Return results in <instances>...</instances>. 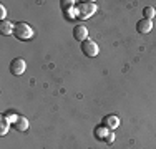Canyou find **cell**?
Listing matches in <instances>:
<instances>
[{
	"label": "cell",
	"mask_w": 156,
	"mask_h": 149,
	"mask_svg": "<svg viewBox=\"0 0 156 149\" xmlns=\"http://www.w3.org/2000/svg\"><path fill=\"white\" fill-rule=\"evenodd\" d=\"M95 12H96L95 2H78L75 5V15L80 20H87V18L93 17Z\"/></svg>",
	"instance_id": "6da1fadb"
},
{
	"label": "cell",
	"mask_w": 156,
	"mask_h": 149,
	"mask_svg": "<svg viewBox=\"0 0 156 149\" xmlns=\"http://www.w3.org/2000/svg\"><path fill=\"white\" fill-rule=\"evenodd\" d=\"M13 35H15V38L20 40V42H27V40H30L33 36V30H32V27L28 23H25V22H18V23H15Z\"/></svg>",
	"instance_id": "7a4b0ae2"
},
{
	"label": "cell",
	"mask_w": 156,
	"mask_h": 149,
	"mask_svg": "<svg viewBox=\"0 0 156 149\" xmlns=\"http://www.w3.org/2000/svg\"><path fill=\"white\" fill-rule=\"evenodd\" d=\"M27 70V63H25L23 58H13L10 61V73L15 74V76H20V74L25 73Z\"/></svg>",
	"instance_id": "3957f363"
},
{
	"label": "cell",
	"mask_w": 156,
	"mask_h": 149,
	"mask_svg": "<svg viewBox=\"0 0 156 149\" xmlns=\"http://www.w3.org/2000/svg\"><path fill=\"white\" fill-rule=\"evenodd\" d=\"M98 51H100V48H98V45H96L93 40H87V42L81 43V53H83L85 57L93 58V57L98 55Z\"/></svg>",
	"instance_id": "277c9868"
},
{
	"label": "cell",
	"mask_w": 156,
	"mask_h": 149,
	"mask_svg": "<svg viewBox=\"0 0 156 149\" xmlns=\"http://www.w3.org/2000/svg\"><path fill=\"white\" fill-rule=\"evenodd\" d=\"M73 38L76 40V42H87L88 40V30L87 27H83V25H76L75 28H73Z\"/></svg>",
	"instance_id": "5b68a950"
},
{
	"label": "cell",
	"mask_w": 156,
	"mask_h": 149,
	"mask_svg": "<svg viewBox=\"0 0 156 149\" xmlns=\"http://www.w3.org/2000/svg\"><path fill=\"white\" fill-rule=\"evenodd\" d=\"M12 128L17 129L18 133H23L28 129V119L23 116H15V119L12 121Z\"/></svg>",
	"instance_id": "8992f818"
},
{
	"label": "cell",
	"mask_w": 156,
	"mask_h": 149,
	"mask_svg": "<svg viewBox=\"0 0 156 149\" xmlns=\"http://www.w3.org/2000/svg\"><path fill=\"white\" fill-rule=\"evenodd\" d=\"M136 30L138 33H150L153 30V20H146V18H141L136 23Z\"/></svg>",
	"instance_id": "52a82bcc"
},
{
	"label": "cell",
	"mask_w": 156,
	"mask_h": 149,
	"mask_svg": "<svg viewBox=\"0 0 156 149\" xmlns=\"http://www.w3.org/2000/svg\"><path fill=\"white\" fill-rule=\"evenodd\" d=\"M103 126H105V128H110V129L118 128V126H120V118L115 116V114L105 116V118H103Z\"/></svg>",
	"instance_id": "ba28073f"
},
{
	"label": "cell",
	"mask_w": 156,
	"mask_h": 149,
	"mask_svg": "<svg viewBox=\"0 0 156 149\" xmlns=\"http://www.w3.org/2000/svg\"><path fill=\"white\" fill-rule=\"evenodd\" d=\"M13 30H15V23H12L9 20L0 22V33L2 35H13Z\"/></svg>",
	"instance_id": "9c48e42d"
},
{
	"label": "cell",
	"mask_w": 156,
	"mask_h": 149,
	"mask_svg": "<svg viewBox=\"0 0 156 149\" xmlns=\"http://www.w3.org/2000/svg\"><path fill=\"white\" fill-rule=\"evenodd\" d=\"M75 5L76 3L73 2V0H65V2H62V10L66 13H70V10H73L75 12Z\"/></svg>",
	"instance_id": "30bf717a"
},
{
	"label": "cell",
	"mask_w": 156,
	"mask_h": 149,
	"mask_svg": "<svg viewBox=\"0 0 156 149\" xmlns=\"http://www.w3.org/2000/svg\"><path fill=\"white\" fill-rule=\"evenodd\" d=\"M143 17L146 18V20H153V18L156 17V10L153 9V7H144L143 9Z\"/></svg>",
	"instance_id": "8fae6325"
},
{
	"label": "cell",
	"mask_w": 156,
	"mask_h": 149,
	"mask_svg": "<svg viewBox=\"0 0 156 149\" xmlns=\"http://www.w3.org/2000/svg\"><path fill=\"white\" fill-rule=\"evenodd\" d=\"M95 134H96V139H100V141H103V139H106V129H105V126H100V128H96V131H95Z\"/></svg>",
	"instance_id": "7c38bea8"
},
{
	"label": "cell",
	"mask_w": 156,
	"mask_h": 149,
	"mask_svg": "<svg viewBox=\"0 0 156 149\" xmlns=\"http://www.w3.org/2000/svg\"><path fill=\"white\" fill-rule=\"evenodd\" d=\"M9 128H10V123L7 121L5 118H2V123H0V136H5L7 131H9Z\"/></svg>",
	"instance_id": "4fadbf2b"
},
{
	"label": "cell",
	"mask_w": 156,
	"mask_h": 149,
	"mask_svg": "<svg viewBox=\"0 0 156 149\" xmlns=\"http://www.w3.org/2000/svg\"><path fill=\"white\" fill-rule=\"evenodd\" d=\"M5 15H7V12H5V7L2 5V3H0V20H5Z\"/></svg>",
	"instance_id": "5bb4252c"
},
{
	"label": "cell",
	"mask_w": 156,
	"mask_h": 149,
	"mask_svg": "<svg viewBox=\"0 0 156 149\" xmlns=\"http://www.w3.org/2000/svg\"><path fill=\"white\" fill-rule=\"evenodd\" d=\"M113 136H115V134H113V133H110L108 136H106V139H105V141H106V143H113Z\"/></svg>",
	"instance_id": "9a60e30c"
}]
</instances>
